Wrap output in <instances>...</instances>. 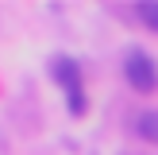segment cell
I'll return each mask as SVG.
<instances>
[{
    "instance_id": "6da1fadb",
    "label": "cell",
    "mask_w": 158,
    "mask_h": 155,
    "mask_svg": "<svg viewBox=\"0 0 158 155\" xmlns=\"http://www.w3.org/2000/svg\"><path fill=\"white\" fill-rule=\"evenodd\" d=\"M123 74H127V85L135 93H154L158 89V62L147 51H131L127 62H123Z\"/></svg>"
},
{
    "instance_id": "7a4b0ae2",
    "label": "cell",
    "mask_w": 158,
    "mask_h": 155,
    "mask_svg": "<svg viewBox=\"0 0 158 155\" xmlns=\"http://www.w3.org/2000/svg\"><path fill=\"white\" fill-rule=\"evenodd\" d=\"M50 74H54V82H58L69 97H81V66H77L73 58H54Z\"/></svg>"
},
{
    "instance_id": "3957f363",
    "label": "cell",
    "mask_w": 158,
    "mask_h": 155,
    "mask_svg": "<svg viewBox=\"0 0 158 155\" xmlns=\"http://www.w3.org/2000/svg\"><path fill=\"white\" fill-rule=\"evenodd\" d=\"M135 128H139V136H143L147 144H158V108H151V113H139Z\"/></svg>"
},
{
    "instance_id": "277c9868",
    "label": "cell",
    "mask_w": 158,
    "mask_h": 155,
    "mask_svg": "<svg viewBox=\"0 0 158 155\" xmlns=\"http://www.w3.org/2000/svg\"><path fill=\"white\" fill-rule=\"evenodd\" d=\"M139 20H143V27L158 31V0H151V4H139Z\"/></svg>"
}]
</instances>
